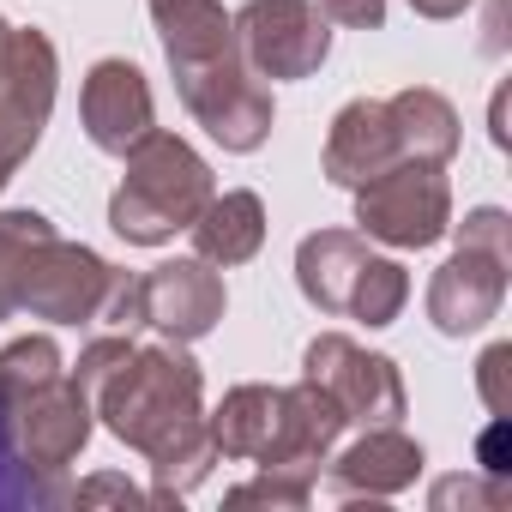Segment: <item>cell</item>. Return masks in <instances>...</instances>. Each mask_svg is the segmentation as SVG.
<instances>
[{
    "label": "cell",
    "instance_id": "17",
    "mask_svg": "<svg viewBox=\"0 0 512 512\" xmlns=\"http://www.w3.org/2000/svg\"><path fill=\"white\" fill-rule=\"evenodd\" d=\"M392 163H410V157H404V139H398V121H392L386 97L344 103L338 121H332V133H326V181L362 187V181H374Z\"/></svg>",
    "mask_w": 512,
    "mask_h": 512
},
{
    "label": "cell",
    "instance_id": "16",
    "mask_svg": "<svg viewBox=\"0 0 512 512\" xmlns=\"http://www.w3.org/2000/svg\"><path fill=\"white\" fill-rule=\"evenodd\" d=\"M326 464H332L326 488H332L338 500H392V494H404V488L422 476L428 458H422V446H416L410 434H398V422H392V428H362V440L344 446V452H332Z\"/></svg>",
    "mask_w": 512,
    "mask_h": 512
},
{
    "label": "cell",
    "instance_id": "12",
    "mask_svg": "<svg viewBox=\"0 0 512 512\" xmlns=\"http://www.w3.org/2000/svg\"><path fill=\"white\" fill-rule=\"evenodd\" d=\"M187 115L223 145V151H260L272 139V91L260 85V73H253L241 55L217 61V67H199V73H181L175 79Z\"/></svg>",
    "mask_w": 512,
    "mask_h": 512
},
{
    "label": "cell",
    "instance_id": "11",
    "mask_svg": "<svg viewBox=\"0 0 512 512\" xmlns=\"http://www.w3.org/2000/svg\"><path fill=\"white\" fill-rule=\"evenodd\" d=\"M55 43L43 31H7L0 43V169H19L55 115Z\"/></svg>",
    "mask_w": 512,
    "mask_h": 512
},
{
    "label": "cell",
    "instance_id": "28",
    "mask_svg": "<svg viewBox=\"0 0 512 512\" xmlns=\"http://www.w3.org/2000/svg\"><path fill=\"white\" fill-rule=\"evenodd\" d=\"M500 458H506V416H494V422L482 428V470H488V476H506Z\"/></svg>",
    "mask_w": 512,
    "mask_h": 512
},
{
    "label": "cell",
    "instance_id": "26",
    "mask_svg": "<svg viewBox=\"0 0 512 512\" xmlns=\"http://www.w3.org/2000/svg\"><path fill=\"white\" fill-rule=\"evenodd\" d=\"M326 13V25H344V31H380L386 25V0H314Z\"/></svg>",
    "mask_w": 512,
    "mask_h": 512
},
{
    "label": "cell",
    "instance_id": "24",
    "mask_svg": "<svg viewBox=\"0 0 512 512\" xmlns=\"http://www.w3.org/2000/svg\"><path fill=\"white\" fill-rule=\"evenodd\" d=\"M428 500H434L440 512H446V506H458V500H464V506H488V512H494V506H506V500H512V488H506V476H494V482L446 476V482H434V494H428Z\"/></svg>",
    "mask_w": 512,
    "mask_h": 512
},
{
    "label": "cell",
    "instance_id": "25",
    "mask_svg": "<svg viewBox=\"0 0 512 512\" xmlns=\"http://www.w3.org/2000/svg\"><path fill=\"white\" fill-rule=\"evenodd\" d=\"M73 506H157L151 488H133L127 476H85L73 482Z\"/></svg>",
    "mask_w": 512,
    "mask_h": 512
},
{
    "label": "cell",
    "instance_id": "9",
    "mask_svg": "<svg viewBox=\"0 0 512 512\" xmlns=\"http://www.w3.org/2000/svg\"><path fill=\"white\" fill-rule=\"evenodd\" d=\"M229 25L241 61L260 79H308L332 55V25L314 0H247Z\"/></svg>",
    "mask_w": 512,
    "mask_h": 512
},
{
    "label": "cell",
    "instance_id": "20",
    "mask_svg": "<svg viewBox=\"0 0 512 512\" xmlns=\"http://www.w3.org/2000/svg\"><path fill=\"white\" fill-rule=\"evenodd\" d=\"M386 109L398 121V139H404V157L410 163H452V151H458L464 133H458V109L440 91L410 85V91L386 97Z\"/></svg>",
    "mask_w": 512,
    "mask_h": 512
},
{
    "label": "cell",
    "instance_id": "23",
    "mask_svg": "<svg viewBox=\"0 0 512 512\" xmlns=\"http://www.w3.org/2000/svg\"><path fill=\"white\" fill-rule=\"evenodd\" d=\"M127 356H133V338H97V344H91V350L79 356V368H73V380L85 386V398H91V404H97V392H103V380H109V374H115V368H121Z\"/></svg>",
    "mask_w": 512,
    "mask_h": 512
},
{
    "label": "cell",
    "instance_id": "14",
    "mask_svg": "<svg viewBox=\"0 0 512 512\" xmlns=\"http://www.w3.org/2000/svg\"><path fill=\"white\" fill-rule=\"evenodd\" d=\"M223 320V278L199 260H169L139 278V326H157L175 344L205 338Z\"/></svg>",
    "mask_w": 512,
    "mask_h": 512
},
{
    "label": "cell",
    "instance_id": "10",
    "mask_svg": "<svg viewBox=\"0 0 512 512\" xmlns=\"http://www.w3.org/2000/svg\"><path fill=\"white\" fill-rule=\"evenodd\" d=\"M302 380H314L320 392H332V404L356 428H392L404 416V380H398L392 356H374V350H362L344 332H320L308 344Z\"/></svg>",
    "mask_w": 512,
    "mask_h": 512
},
{
    "label": "cell",
    "instance_id": "27",
    "mask_svg": "<svg viewBox=\"0 0 512 512\" xmlns=\"http://www.w3.org/2000/svg\"><path fill=\"white\" fill-rule=\"evenodd\" d=\"M506 362H512V344H494V350L476 362V386H482L488 416H506Z\"/></svg>",
    "mask_w": 512,
    "mask_h": 512
},
{
    "label": "cell",
    "instance_id": "18",
    "mask_svg": "<svg viewBox=\"0 0 512 512\" xmlns=\"http://www.w3.org/2000/svg\"><path fill=\"white\" fill-rule=\"evenodd\" d=\"M151 19H157V37H163V55H169V73H199V67H217L235 49V25L217 0H151Z\"/></svg>",
    "mask_w": 512,
    "mask_h": 512
},
{
    "label": "cell",
    "instance_id": "22",
    "mask_svg": "<svg viewBox=\"0 0 512 512\" xmlns=\"http://www.w3.org/2000/svg\"><path fill=\"white\" fill-rule=\"evenodd\" d=\"M314 488L320 482H308V476H284V470H260L253 482H235L223 500L229 506H290V512H302L308 500H314Z\"/></svg>",
    "mask_w": 512,
    "mask_h": 512
},
{
    "label": "cell",
    "instance_id": "2",
    "mask_svg": "<svg viewBox=\"0 0 512 512\" xmlns=\"http://www.w3.org/2000/svg\"><path fill=\"white\" fill-rule=\"evenodd\" d=\"M205 428H211L217 458H241L260 470L320 482V464L338 452L350 422L332 404V392L302 380V386H235L205 416Z\"/></svg>",
    "mask_w": 512,
    "mask_h": 512
},
{
    "label": "cell",
    "instance_id": "15",
    "mask_svg": "<svg viewBox=\"0 0 512 512\" xmlns=\"http://www.w3.org/2000/svg\"><path fill=\"white\" fill-rule=\"evenodd\" d=\"M79 115H85V133L97 151L109 157H127L151 127H157V103H151V85L133 61H97L85 73V97H79Z\"/></svg>",
    "mask_w": 512,
    "mask_h": 512
},
{
    "label": "cell",
    "instance_id": "8",
    "mask_svg": "<svg viewBox=\"0 0 512 512\" xmlns=\"http://www.w3.org/2000/svg\"><path fill=\"white\" fill-rule=\"evenodd\" d=\"M356 223L386 247H434L452 229V187L440 163H392L356 187Z\"/></svg>",
    "mask_w": 512,
    "mask_h": 512
},
{
    "label": "cell",
    "instance_id": "3",
    "mask_svg": "<svg viewBox=\"0 0 512 512\" xmlns=\"http://www.w3.org/2000/svg\"><path fill=\"white\" fill-rule=\"evenodd\" d=\"M211 193L217 187H211L205 157L187 139L151 127L127 151V175H121V187L109 199V229L121 241H133V247H163L205 211Z\"/></svg>",
    "mask_w": 512,
    "mask_h": 512
},
{
    "label": "cell",
    "instance_id": "6",
    "mask_svg": "<svg viewBox=\"0 0 512 512\" xmlns=\"http://www.w3.org/2000/svg\"><path fill=\"white\" fill-rule=\"evenodd\" d=\"M506 272H512V217L500 205H476L458 223V253L428 284V320L440 338H470L482 332L500 302H506Z\"/></svg>",
    "mask_w": 512,
    "mask_h": 512
},
{
    "label": "cell",
    "instance_id": "13",
    "mask_svg": "<svg viewBox=\"0 0 512 512\" xmlns=\"http://www.w3.org/2000/svg\"><path fill=\"white\" fill-rule=\"evenodd\" d=\"M97 416V404L85 398V386L61 368L55 380H43V386H31L25 398H19V440H25V458L43 470V476H55V482H73L67 476V464H79V452L91 446V422Z\"/></svg>",
    "mask_w": 512,
    "mask_h": 512
},
{
    "label": "cell",
    "instance_id": "4",
    "mask_svg": "<svg viewBox=\"0 0 512 512\" xmlns=\"http://www.w3.org/2000/svg\"><path fill=\"white\" fill-rule=\"evenodd\" d=\"M296 284L320 314H344L362 326H392L410 302V272L380 260L356 229H314L296 247Z\"/></svg>",
    "mask_w": 512,
    "mask_h": 512
},
{
    "label": "cell",
    "instance_id": "30",
    "mask_svg": "<svg viewBox=\"0 0 512 512\" xmlns=\"http://www.w3.org/2000/svg\"><path fill=\"white\" fill-rule=\"evenodd\" d=\"M7 31H13V25H7V19H0V43H7Z\"/></svg>",
    "mask_w": 512,
    "mask_h": 512
},
{
    "label": "cell",
    "instance_id": "31",
    "mask_svg": "<svg viewBox=\"0 0 512 512\" xmlns=\"http://www.w3.org/2000/svg\"><path fill=\"white\" fill-rule=\"evenodd\" d=\"M7 181H13V169H0V187H7Z\"/></svg>",
    "mask_w": 512,
    "mask_h": 512
},
{
    "label": "cell",
    "instance_id": "7",
    "mask_svg": "<svg viewBox=\"0 0 512 512\" xmlns=\"http://www.w3.org/2000/svg\"><path fill=\"white\" fill-rule=\"evenodd\" d=\"M61 374L55 338H13L0 350V512H55L73 506V482L43 476L19 440V398Z\"/></svg>",
    "mask_w": 512,
    "mask_h": 512
},
{
    "label": "cell",
    "instance_id": "29",
    "mask_svg": "<svg viewBox=\"0 0 512 512\" xmlns=\"http://www.w3.org/2000/svg\"><path fill=\"white\" fill-rule=\"evenodd\" d=\"M410 7H416L422 19H458V13L470 7V0H410Z\"/></svg>",
    "mask_w": 512,
    "mask_h": 512
},
{
    "label": "cell",
    "instance_id": "21",
    "mask_svg": "<svg viewBox=\"0 0 512 512\" xmlns=\"http://www.w3.org/2000/svg\"><path fill=\"white\" fill-rule=\"evenodd\" d=\"M55 235V223L43 211H0V320L19 308V290H25V266L31 253Z\"/></svg>",
    "mask_w": 512,
    "mask_h": 512
},
{
    "label": "cell",
    "instance_id": "5",
    "mask_svg": "<svg viewBox=\"0 0 512 512\" xmlns=\"http://www.w3.org/2000/svg\"><path fill=\"white\" fill-rule=\"evenodd\" d=\"M19 308H31L37 320L55 326H139V278H127L121 266H109L103 253L49 235L31 266H25V290Z\"/></svg>",
    "mask_w": 512,
    "mask_h": 512
},
{
    "label": "cell",
    "instance_id": "1",
    "mask_svg": "<svg viewBox=\"0 0 512 512\" xmlns=\"http://www.w3.org/2000/svg\"><path fill=\"white\" fill-rule=\"evenodd\" d=\"M103 428L151 458V500L181 506L217 464L211 428H205V380L199 362L169 338V344H133V356L103 380L97 392Z\"/></svg>",
    "mask_w": 512,
    "mask_h": 512
},
{
    "label": "cell",
    "instance_id": "19",
    "mask_svg": "<svg viewBox=\"0 0 512 512\" xmlns=\"http://www.w3.org/2000/svg\"><path fill=\"white\" fill-rule=\"evenodd\" d=\"M187 235H193L205 266H247L253 253H260V241H266V205H260V193H247V187L211 193L205 211L187 223Z\"/></svg>",
    "mask_w": 512,
    "mask_h": 512
}]
</instances>
